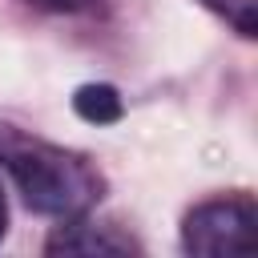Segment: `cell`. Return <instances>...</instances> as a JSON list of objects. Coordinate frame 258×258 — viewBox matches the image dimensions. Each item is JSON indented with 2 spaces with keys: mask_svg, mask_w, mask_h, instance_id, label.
Wrapping results in <instances>:
<instances>
[{
  "mask_svg": "<svg viewBox=\"0 0 258 258\" xmlns=\"http://www.w3.org/2000/svg\"><path fill=\"white\" fill-rule=\"evenodd\" d=\"M0 165L8 169L32 214H48L60 222L85 218L105 194V177L85 153L36 141L12 125H0Z\"/></svg>",
  "mask_w": 258,
  "mask_h": 258,
  "instance_id": "6da1fadb",
  "label": "cell"
},
{
  "mask_svg": "<svg viewBox=\"0 0 258 258\" xmlns=\"http://www.w3.org/2000/svg\"><path fill=\"white\" fill-rule=\"evenodd\" d=\"M254 198H214L185 214L181 246L189 254H250L254 250Z\"/></svg>",
  "mask_w": 258,
  "mask_h": 258,
  "instance_id": "7a4b0ae2",
  "label": "cell"
},
{
  "mask_svg": "<svg viewBox=\"0 0 258 258\" xmlns=\"http://www.w3.org/2000/svg\"><path fill=\"white\" fill-rule=\"evenodd\" d=\"M48 254H129L137 250V242L129 234H117L113 226H93V222H81V218H69V226H60L48 246Z\"/></svg>",
  "mask_w": 258,
  "mask_h": 258,
  "instance_id": "3957f363",
  "label": "cell"
},
{
  "mask_svg": "<svg viewBox=\"0 0 258 258\" xmlns=\"http://www.w3.org/2000/svg\"><path fill=\"white\" fill-rule=\"evenodd\" d=\"M73 109L85 121H93V125H113L125 113V105H121V97H117L113 85H81L77 97H73Z\"/></svg>",
  "mask_w": 258,
  "mask_h": 258,
  "instance_id": "277c9868",
  "label": "cell"
},
{
  "mask_svg": "<svg viewBox=\"0 0 258 258\" xmlns=\"http://www.w3.org/2000/svg\"><path fill=\"white\" fill-rule=\"evenodd\" d=\"M214 12H222L242 36H254V0H202Z\"/></svg>",
  "mask_w": 258,
  "mask_h": 258,
  "instance_id": "5b68a950",
  "label": "cell"
},
{
  "mask_svg": "<svg viewBox=\"0 0 258 258\" xmlns=\"http://www.w3.org/2000/svg\"><path fill=\"white\" fill-rule=\"evenodd\" d=\"M28 4H40V8H52V12H77V8H89L93 0H28Z\"/></svg>",
  "mask_w": 258,
  "mask_h": 258,
  "instance_id": "8992f818",
  "label": "cell"
},
{
  "mask_svg": "<svg viewBox=\"0 0 258 258\" xmlns=\"http://www.w3.org/2000/svg\"><path fill=\"white\" fill-rule=\"evenodd\" d=\"M4 222H8V210H4V194H0V238H4Z\"/></svg>",
  "mask_w": 258,
  "mask_h": 258,
  "instance_id": "52a82bcc",
  "label": "cell"
}]
</instances>
